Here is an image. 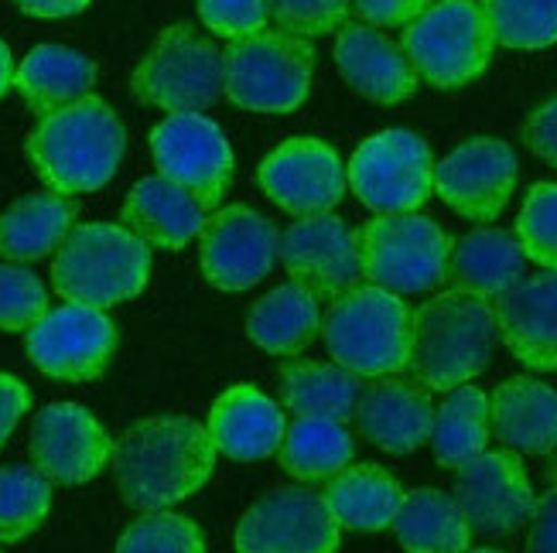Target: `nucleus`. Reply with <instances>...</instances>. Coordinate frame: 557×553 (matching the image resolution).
Returning a JSON list of instances; mask_svg holds the SVG:
<instances>
[{
  "label": "nucleus",
  "mask_w": 557,
  "mask_h": 553,
  "mask_svg": "<svg viewBox=\"0 0 557 553\" xmlns=\"http://www.w3.org/2000/svg\"><path fill=\"white\" fill-rule=\"evenodd\" d=\"M110 468L127 506L161 513L196 495L209 482L215 468V444L209 427L191 417H148L113 441Z\"/></svg>",
  "instance_id": "f257e3e1"
},
{
  "label": "nucleus",
  "mask_w": 557,
  "mask_h": 553,
  "mask_svg": "<svg viewBox=\"0 0 557 553\" xmlns=\"http://www.w3.org/2000/svg\"><path fill=\"white\" fill-rule=\"evenodd\" d=\"M28 161L35 175L59 196H86L103 188L127 151V130L100 96L45 113L28 134Z\"/></svg>",
  "instance_id": "f03ea898"
},
{
  "label": "nucleus",
  "mask_w": 557,
  "mask_h": 553,
  "mask_svg": "<svg viewBox=\"0 0 557 553\" xmlns=\"http://www.w3.org/2000/svg\"><path fill=\"white\" fill-rule=\"evenodd\" d=\"M499 339L496 307L469 294H434L414 311L410 325V376L424 390L451 393L482 376Z\"/></svg>",
  "instance_id": "7ed1b4c3"
},
{
  "label": "nucleus",
  "mask_w": 557,
  "mask_h": 553,
  "mask_svg": "<svg viewBox=\"0 0 557 553\" xmlns=\"http://www.w3.org/2000/svg\"><path fill=\"white\" fill-rule=\"evenodd\" d=\"M151 277V250L127 226L83 223L52 263V287L69 304L113 307L134 301Z\"/></svg>",
  "instance_id": "20e7f679"
},
{
  "label": "nucleus",
  "mask_w": 557,
  "mask_h": 553,
  "mask_svg": "<svg viewBox=\"0 0 557 553\" xmlns=\"http://www.w3.org/2000/svg\"><path fill=\"white\" fill-rule=\"evenodd\" d=\"M410 325L414 311L400 294L376 284H359L335 298L322 315V339L338 366L359 379H386L410 363Z\"/></svg>",
  "instance_id": "39448f33"
},
{
  "label": "nucleus",
  "mask_w": 557,
  "mask_h": 553,
  "mask_svg": "<svg viewBox=\"0 0 557 553\" xmlns=\"http://www.w3.org/2000/svg\"><path fill=\"white\" fill-rule=\"evenodd\" d=\"M400 48L418 79L434 89H458L490 68L496 35L479 0H434L404 28Z\"/></svg>",
  "instance_id": "423d86ee"
},
{
  "label": "nucleus",
  "mask_w": 557,
  "mask_h": 553,
  "mask_svg": "<svg viewBox=\"0 0 557 553\" xmlns=\"http://www.w3.org/2000/svg\"><path fill=\"white\" fill-rule=\"evenodd\" d=\"M314 48L287 32H257L223 52V96L247 113H295L311 89Z\"/></svg>",
  "instance_id": "0eeeda50"
},
{
  "label": "nucleus",
  "mask_w": 557,
  "mask_h": 553,
  "mask_svg": "<svg viewBox=\"0 0 557 553\" xmlns=\"http://www.w3.org/2000/svg\"><path fill=\"white\" fill-rule=\"evenodd\" d=\"M134 96L164 113H202L223 96V52L196 24H172L134 68Z\"/></svg>",
  "instance_id": "6e6552de"
},
{
  "label": "nucleus",
  "mask_w": 557,
  "mask_h": 553,
  "mask_svg": "<svg viewBox=\"0 0 557 553\" xmlns=\"http://www.w3.org/2000/svg\"><path fill=\"white\" fill-rule=\"evenodd\" d=\"M362 277L394 294H424L445 284L451 239L428 215H376L359 229Z\"/></svg>",
  "instance_id": "1a4fd4ad"
},
{
  "label": "nucleus",
  "mask_w": 557,
  "mask_h": 553,
  "mask_svg": "<svg viewBox=\"0 0 557 553\" xmlns=\"http://www.w3.org/2000/svg\"><path fill=\"white\" fill-rule=\"evenodd\" d=\"M346 178L352 196L376 215H404L434 196V158L428 140L410 130H383L362 140Z\"/></svg>",
  "instance_id": "9d476101"
},
{
  "label": "nucleus",
  "mask_w": 557,
  "mask_h": 553,
  "mask_svg": "<svg viewBox=\"0 0 557 553\" xmlns=\"http://www.w3.org/2000/svg\"><path fill=\"white\" fill-rule=\"evenodd\" d=\"M343 526L325 495L308 486H281L257 499L236 523V553H335Z\"/></svg>",
  "instance_id": "9b49d317"
},
{
  "label": "nucleus",
  "mask_w": 557,
  "mask_h": 553,
  "mask_svg": "<svg viewBox=\"0 0 557 553\" xmlns=\"http://www.w3.org/2000/svg\"><path fill=\"white\" fill-rule=\"evenodd\" d=\"M158 175L175 181L206 212L223 202L233 181V148L223 127L206 113H168L151 130Z\"/></svg>",
  "instance_id": "f8f14e48"
},
{
  "label": "nucleus",
  "mask_w": 557,
  "mask_h": 553,
  "mask_svg": "<svg viewBox=\"0 0 557 553\" xmlns=\"http://www.w3.org/2000/svg\"><path fill=\"white\" fill-rule=\"evenodd\" d=\"M116 325L89 304H59L24 331V349L38 373L52 379H100L116 352Z\"/></svg>",
  "instance_id": "ddd939ff"
},
{
  "label": "nucleus",
  "mask_w": 557,
  "mask_h": 553,
  "mask_svg": "<svg viewBox=\"0 0 557 553\" xmlns=\"http://www.w3.org/2000/svg\"><path fill=\"white\" fill-rule=\"evenodd\" d=\"M451 499L462 510L472 537H510L534 519L537 510L527 468L510 448L482 451L475 462L458 468Z\"/></svg>",
  "instance_id": "4468645a"
},
{
  "label": "nucleus",
  "mask_w": 557,
  "mask_h": 553,
  "mask_svg": "<svg viewBox=\"0 0 557 553\" xmlns=\"http://www.w3.org/2000/svg\"><path fill=\"white\" fill-rule=\"evenodd\" d=\"M517 154L499 137H472L434 164L438 199L472 223H493L517 191Z\"/></svg>",
  "instance_id": "2eb2a0df"
},
{
  "label": "nucleus",
  "mask_w": 557,
  "mask_h": 553,
  "mask_svg": "<svg viewBox=\"0 0 557 553\" xmlns=\"http://www.w3.org/2000/svg\"><path fill=\"white\" fill-rule=\"evenodd\" d=\"M257 181L287 215H325L346 199V167L319 137H290L257 167Z\"/></svg>",
  "instance_id": "dca6fc26"
},
{
  "label": "nucleus",
  "mask_w": 557,
  "mask_h": 553,
  "mask_svg": "<svg viewBox=\"0 0 557 553\" xmlns=\"http://www.w3.org/2000/svg\"><path fill=\"white\" fill-rule=\"evenodd\" d=\"M281 250V232L268 215L250 205H226L202 229V277L226 294H239L271 274Z\"/></svg>",
  "instance_id": "f3484780"
},
{
  "label": "nucleus",
  "mask_w": 557,
  "mask_h": 553,
  "mask_svg": "<svg viewBox=\"0 0 557 553\" xmlns=\"http://www.w3.org/2000/svg\"><path fill=\"white\" fill-rule=\"evenodd\" d=\"M277 260L290 280L311 287L322 301L349 294L362 280L359 232L349 229L338 215H305L281 232Z\"/></svg>",
  "instance_id": "a211bd4d"
},
{
  "label": "nucleus",
  "mask_w": 557,
  "mask_h": 553,
  "mask_svg": "<svg viewBox=\"0 0 557 553\" xmlns=\"http://www.w3.org/2000/svg\"><path fill=\"white\" fill-rule=\"evenodd\" d=\"M35 468L55 486H86L113 458L107 427L79 403H52L32 424Z\"/></svg>",
  "instance_id": "6ab92c4d"
},
{
  "label": "nucleus",
  "mask_w": 557,
  "mask_h": 553,
  "mask_svg": "<svg viewBox=\"0 0 557 553\" xmlns=\"http://www.w3.org/2000/svg\"><path fill=\"white\" fill-rule=\"evenodd\" d=\"M332 59L338 76L359 96H367L370 103L397 106L418 92V76L410 68L404 48L373 32L370 24H346L335 35Z\"/></svg>",
  "instance_id": "aec40b11"
},
{
  "label": "nucleus",
  "mask_w": 557,
  "mask_h": 553,
  "mask_svg": "<svg viewBox=\"0 0 557 553\" xmlns=\"http://www.w3.org/2000/svg\"><path fill=\"white\" fill-rule=\"evenodd\" d=\"M499 339L527 369L557 373V271L523 277L496 301Z\"/></svg>",
  "instance_id": "412c9836"
},
{
  "label": "nucleus",
  "mask_w": 557,
  "mask_h": 553,
  "mask_svg": "<svg viewBox=\"0 0 557 553\" xmlns=\"http://www.w3.org/2000/svg\"><path fill=\"white\" fill-rule=\"evenodd\" d=\"M434 403L421 382L410 379H373L356 403L359 435L391 454H410L431 441Z\"/></svg>",
  "instance_id": "4be33fe9"
},
{
  "label": "nucleus",
  "mask_w": 557,
  "mask_h": 553,
  "mask_svg": "<svg viewBox=\"0 0 557 553\" xmlns=\"http://www.w3.org/2000/svg\"><path fill=\"white\" fill-rule=\"evenodd\" d=\"M287 435L284 406L250 382L230 387L209 411V438L233 462H260L281 448Z\"/></svg>",
  "instance_id": "5701e85b"
},
{
  "label": "nucleus",
  "mask_w": 557,
  "mask_h": 553,
  "mask_svg": "<svg viewBox=\"0 0 557 553\" xmlns=\"http://www.w3.org/2000/svg\"><path fill=\"white\" fill-rule=\"evenodd\" d=\"M527 277V253L520 239L496 226H479L451 243L445 284L455 294L499 301Z\"/></svg>",
  "instance_id": "b1692460"
},
{
  "label": "nucleus",
  "mask_w": 557,
  "mask_h": 553,
  "mask_svg": "<svg viewBox=\"0 0 557 553\" xmlns=\"http://www.w3.org/2000/svg\"><path fill=\"white\" fill-rule=\"evenodd\" d=\"M124 226L158 250H185L206 229V209L168 178H140L124 202Z\"/></svg>",
  "instance_id": "393cba45"
},
{
  "label": "nucleus",
  "mask_w": 557,
  "mask_h": 553,
  "mask_svg": "<svg viewBox=\"0 0 557 553\" xmlns=\"http://www.w3.org/2000/svg\"><path fill=\"white\" fill-rule=\"evenodd\" d=\"M493 435L517 454L557 451V390L541 379L513 376L490 400Z\"/></svg>",
  "instance_id": "a878e982"
},
{
  "label": "nucleus",
  "mask_w": 557,
  "mask_h": 553,
  "mask_svg": "<svg viewBox=\"0 0 557 553\" xmlns=\"http://www.w3.org/2000/svg\"><path fill=\"white\" fill-rule=\"evenodd\" d=\"M319 331H322V298L298 280L277 284L247 315L250 342L268 355H281V359L305 352Z\"/></svg>",
  "instance_id": "bb28decb"
},
{
  "label": "nucleus",
  "mask_w": 557,
  "mask_h": 553,
  "mask_svg": "<svg viewBox=\"0 0 557 553\" xmlns=\"http://www.w3.org/2000/svg\"><path fill=\"white\" fill-rule=\"evenodd\" d=\"M92 86L96 62L65 45H38L14 68V89L41 116L86 100Z\"/></svg>",
  "instance_id": "cd10ccee"
},
{
  "label": "nucleus",
  "mask_w": 557,
  "mask_h": 553,
  "mask_svg": "<svg viewBox=\"0 0 557 553\" xmlns=\"http://www.w3.org/2000/svg\"><path fill=\"white\" fill-rule=\"evenodd\" d=\"M76 202L59 196V191H35V196L17 199L0 215V256L11 263H32L59 247L76 229Z\"/></svg>",
  "instance_id": "c85d7f7f"
},
{
  "label": "nucleus",
  "mask_w": 557,
  "mask_h": 553,
  "mask_svg": "<svg viewBox=\"0 0 557 553\" xmlns=\"http://www.w3.org/2000/svg\"><path fill=\"white\" fill-rule=\"evenodd\" d=\"M325 502L338 526L352 533H380L394 526L407 492L397 478L380 465H349L325 486Z\"/></svg>",
  "instance_id": "c756f323"
},
{
  "label": "nucleus",
  "mask_w": 557,
  "mask_h": 553,
  "mask_svg": "<svg viewBox=\"0 0 557 553\" xmlns=\"http://www.w3.org/2000/svg\"><path fill=\"white\" fill-rule=\"evenodd\" d=\"M281 406L295 417L349 420L362 397L356 373L338 363H287L281 369Z\"/></svg>",
  "instance_id": "7c9ffc66"
},
{
  "label": "nucleus",
  "mask_w": 557,
  "mask_h": 553,
  "mask_svg": "<svg viewBox=\"0 0 557 553\" xmlns=\"http://www.w3.org/2000/svg\"><path fill=\"white\" fill-rule=\"evenodd\" d=\"M394 533L404 553H466L472 530L458 502L442 489L407 492Z\"/></svg>",
  "instance_id": "2f4dec72"
},
{
  "label": "nucleus",
  "mask_w": 557,
  "mask_h": 553,
  "mask_svg": "<svg viewBox=\"0 0 557 553\" xmlns=\"http://www.w3.org/2000/svg\"><path fill=\"white\" fill-rule=\"evenodd\" d=\"M490 430H493V417H490V397L479 387H455L445 403L434 414V430H431V451L434 462L442 468H466L469 462H475L482 451H490Z\"/></svg>",
  "instance_id": "473e14b6"
},
{
  "label": "nucleus",
  "mask_w": 557,
  "mask_h": 553,
  "mask_svg": "<svg viewBox=\"0 0 557 553\" xmlns=\"http://www.w3.org/2000/svg\"><path fill=\"white\" fill-rule=\"evenodd\" d=\"M281 468L298 482H329L352 462V438L343 420L295 417L277 448Z\"/></svg>",
  "instance_id": "72a5a7b5"
},
{
  "label": "nucleus",
  "mask_w": 557,
  "mask_h": 553,
  "mask_svg": "<svg viewBox=\"0 0 557 553\" xmlns=\"http://www.w3.org/2000/svg\"><path fill=\"white\" fill-rule=\"evenodd\" d=\"M52 510V482L28 465H0V543L32 537Z\"/></svg>",
  "instance_id": "f704fd0d"
},
{
  "label": "nucleus",
  "mask_w": 557,
  "mask_h": 553,
  "mask_svg": "<svg viewBox=\"0 0 557 553\" xmlns=\"http://www.w3.org/2000/svg\"><path fill=\"white\" fill-rule=\"evenodd\" d=\"M496 45L537 52L557 41V0H479Z\"/></svg>",
  "instance_id": "c9c22d12"
},
{
  "label": "nucleus",
  "mask_w": 557,
  "mask_h": 553,
  "mask_svg": "<svg viewBox=\"0 0 557 553\" xmlns=\"http://www.w3.org/2000/svg\"><path fill=\"white\" fill-rule=\"evenodd\" d=\"M116 553H206V537L199 523L161 510L134 519L116 540Z\"/></svg>",
  "instance_id": "e433bc0d"
},
{
  "label": "nucleus",
  "mask_w": 557,
  "mask_h": 553,
  "mask_svg": "<svg viewBox=\"0 0 557 553\" xmlns=\"http://www.w3.org/2000/svg\"><path fill=\"white\" fill-rule=\"evenodd\" d=\"M517 239L527 260H534L544 271H557V185L541 181L523 196Z\"/></svg>",
  "instance_id": "4c0bfd02"
},
{
  "label": "nucleus",
  "mask_w": 557,
  "mask_h": 553,
  "mask_svg": "<svg viewBox=\"0 0 557 553\" xmlns=\"http://www.w3.org/2000/svg\"><path fill=\"white\" fill-rule=\"evenodd\" d=\"M48 315L45 284L24 267H0V331H28Z\"/></svg>",
  "instance_id": "58836bf2"
},
{
  "label": "nucleus",
  "mask_w": 557,
  "mask_h": 553,
  "mask_svg": "<svg viewBox=\"0 0 557 553\" xmlns=\"http://www.w3.org/2000/svg\"><path fill=\"white\" fill-rule=\"evenodd\" d=\"M277 32L298 38H325L338 35L349 24L352 0H268Z\"/></svg>",
  "instance_id": "ea45409f"
},
{
  "label": "nucleus",
  "mask_w": 557,
  "mask_h": 553,
  "mask_svg": "<svg viewBox=\"0 0 557 553\" xmlns=\"http://www.w3.org/2000/svg\"><path fill=\"white\" fill-rule=\"evenodd\" d=\"M196 8L206 32L226 41L268 32V17H271L268 0H196Z\"/></svg>",
  "instance_id": "a19ab883"
},
{
  "label": "nucleus",
  "mask_w": 557,
  "mask_h": 553,
  "mask_svg": "<svg viewBox=\"0 0 557 553\" xmlns=\"http://www.w3.org/2000/svg\"><path fill=\"white\" fill-rule=\"evenodd\" d=\"M434 0H352V11L370 24V28H407L418 21Z\"/></svg>",
  "instance_id": "79ce46f5"
},
{
  "label": "nucleus",
  "mask_w": 557,
  "mask_h": 553,
  "mask_svg": "<svg viewBox=\"0 0 557 553\" xmlns=\"http://www.w3.org/2000/svg\"><path fill=\"white\" fill-rule=\"evenodd\" d=\"M523 143L550 167H557V96L537 106L523 124Z\"/></svg>",
  "instance_id": "37998d69"
},
{
  "label": "nucleus",
  "mask_w": 557,
  "mask_h": 553,
  "mask_svg": "<svg viewBox=\"0 0 557 553\" xmlns=\"http://www.w3.org/2000/svg\"><path fill=\"white\" fill-rule=\"evenodd\" d=\"M527 553H557V486L537 499L527 533Z\"/></svg>",
  "instance_id": "c03bdc74"
},
{
  "label": "nucleus",
  "mask_w": 557,
  "mask_h": 553,
  "mask_svg": "<svg viewBox=\"0 0 557 553\" xmlns=\"http://www.w3.org/2000/svg\"><path fill=\"white\" fill-rule=\"evenodd\" d=\"M32 406V393L21 379L0 373V448L11 438V430L17 427V420L28 414Z\"/></svg>",
  "instance_id": "a18cd8bd"
},
{
  "label": "nucleus",
  "mask_w": 557,
  "mask_h": 553,
  "mask_svg": "<svg viewBox=\"0 0 557 553\" xmlns=\"http://www.w3.org/2000/svg\"><path fill=\"white\" fill-rule=\"evenodd\" d=\"M14 4L32 17L59 21V17H72V14L86 11L92 0H14Z\"/></svg>",
  "instance_id": "49530a36"
},
{
  "label": "nucleus",
  "mask_w": 557,
  "mask_h": 553,
  "mask_svg": "<svg viewBox=\"0 0 557 553\" xmlns=\"http://www.w3.org/2000/svg\"><path fill=\"white\" fill-rule=\"evenodd\" d=\"M14 86V62H11V48L0 41V100H4V92Z\"/></svg>",
  "instance_id": "de8ad7c7"
},
{
  "label": "nucleus",
  "mask_w": 557,
  "mask_h": 553,
  "mask_svg": "<svg viewBox=\"0 0 557 553\" xmlns=\"http://www.w3.org/2000/svg\"><path fill=\"white\" fill-rule=\"evenodd\" d=\"M550 482L557 486V451H554V458H550Z\"/></svg>",
  "instance_id": "09e8293b"
},
{
  "label": "nucleus",
  "mask_w": 557,
  "mask_h": 553,
  "mask_svg": "<svg viewBox=\"0 0 557 553\" xmlns=\"http://www.w3.org/2000/svg\"><path fill=\"white\" fill-rule=\"evenodd\" d=\"M466 553H499V550H490V546H479V550H472V546H469Z\"/></svg>",
  "instance_id": "8fccbe9b"
}]
</instances>
